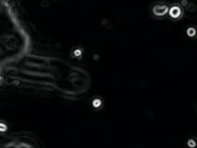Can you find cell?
<instances>
[{
	"label": "cell",
	"instance_id": "obj_1",
	"mask_svg": "<svg viewBox=\"0 0 197 148\" xmlns=\"http://www.w3.org/2000/svg\"><path fill=\"white\" fill-rule=\"evenodd\" d=\"M169 15L172 18H178L180 16V8L179 7H173L170 8L169 10Z\"/></svg>",
	"mask_w": 197,
	"mask_h": 148
},
{
	"label": "cell",
	"instance_id": "obj_2",
	"mask_svg": "<svg viewBox=\"0 0 197 148\" xmlns=\"http://www.w3.org/2000/svg\"><path fill=\"white\" fill-rule=\"evenodd\" d=\"M187 144H188V146H189L190 148H194L195 146L197 145V144H196V142H195L194 140H193V139H190L189 141H188V142H187Z\"/></svg>",
	"mask_w": 197,
	"mask_h": 148
},
{
	"label": "cell",
	"instance_id": "obj_3",
	"mask_svg": "<svg viewBox=\"0 0 197 148\" xmlns=\"http://www.w3.org/2000/svg\"><path fill=\"white\" fill-rule=\"evenodd\" d=\"M195 33H196V31H195L194 28H189V29L187 30V34L189 35V36H194Z\"/></svg>",
	"mask_w": 197,
	"mask_h": 148
},
{
	"label": "cell",
	"instance_id": "obj_4",
	"mask_svg": "<svg viewBox=\"0 0 197 148\" xmlns=\"http://www.w3.org/2000/svg\"><path fill=\"white\" fill-rule=\"evenodd\" d=\"M93 104H94V107H99L100 105H101V101H100L99 99H96V100H94V102H93Z\"/></svg>",
	"mask_w": 197,
	"mask_h": 148
}]
</instances>
